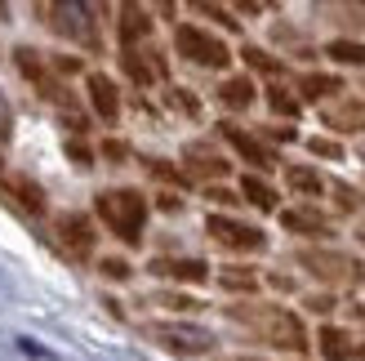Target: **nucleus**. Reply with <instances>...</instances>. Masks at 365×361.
<instances>
[{
  "instance_id": "ddd939ff",
  "label": "nucleus",
  "mask_w": 365,
  "mask_h": 361,
  "mask_svg": "<svg viewBox=\"0 0 365 361\" xmlns=\"http://www.w3.org/2000/svg\"><path fill=\"white\" fill-rule=\"evenodd\" d=\"M281 228L285 232H303V237H330V219H325L321 210H307V205L281 210Z\"/></svg>"
},
{
  "instance_id": "9b49d317",
  "label": "nucleus",
  "mask_w": 365,
  "mask_h": 361,
  "mask_svg": "<svg viewBox=\"0 0 365 361\" xmlns=\"http://www.w3.org/2000/svg\"><path fill=\"white\" fill-rule=\"evenodd\" d=\"M85 94H89V107H94L103 121H116V116H120V89H116L112 76H103V71H89Z\"/></svg>"
},
{
  "instance_id": "e433bc0d",
  "label": "nucleus",
  "mask_w": 365,
  "mask_h": 361,
  "mask_svg": "<svg viewBox=\"0 0 365 361\" xmlns=\"http://www.w3.org/2000/svg\"><path fill=\"white\" fill-rule=\"evenodd\" d=\"M9 130H14V121H9V103H5V94H0V143L9 138Z\"/></svg>"
},
{
  "instance_id": "aec40b11",
  "label": "nucleus",
  "mask_w": 365,
  "mask_h": 361,
  "mask_svg": "<svg viewBox=\"0 0 365 361\" xmlns=\"http://www.w3.org/2000/svg\"><path fill=\"white\" fill-rule=\"evenodd\" d=\"M241 196H245L254 210H277V188L263 183L259 174H245V178H241Z\"/></svg>"
},
{
  "instance_id": "a19ab883",
  "label": "nucleus",
  "mask_w": 365,
  "mask_h": 361,
  "mask_svg": "<svg viewBox=\"0 0 365 361\" xmlns=\"http://www.w3.org/2000/svg\"><path fill=\"white\" fill-rule=\"evenodd\" d=\"M241 361H259V357H241Z\"/></svg>"
},
{
  "instance_id": "72a5a7b5",
  "label": "nucleus",
  "mask_w": 365,
  "mask_h": 361,
  "mask_svg": "<svg viewBox=\"0 0 365 361\" xmlns=\"http://www.w3.org/2000/svg\"><path fill=\"white\" fill-rule=\"evenodd\" d=\"M200 14H210V18H218V23H223V27H241V23H236V18H232L227 9H218V5H200Z\"/></svg>"
},
{
  "instance_id": "393cba45",
  "label": "nucleus",
  "mask_w": 365,
  "mask_h": 361,
  "mask_svg": "<svg viewBox=\"0 0 365 361\" xmlns=\"http://www.w3.org/2000/svg\"><path fill=\"white\" fill-rule=\"evenodd\" d=\"M267 107H272L277 116H299V112H303V103L289 94V89H281V85H272V89H267Z\"/></svg>"
},
{
  "instance_id": "f3484780",
  "label": "nucleus",
  "mask_w": 365,
  "mask_h": 361,
  "mask_svg": "<svg viewBox=\"0 0 365 361\" xmlns=\"http://www.w3.org/2000/svg\"><path fill=\"white\" fill-rule=\"evenodd\" d=\"M317 344H321V357H325V361H352V357H356L352 335L343 330V326H321Z\"/></svg>"
},
{
  "instance_id": "b1692460",
  "label": "nucleus",
  "mask_w": 365,
  "mask_h": 361,
  "mask_svg": "<svg viewBox=\"0 0 365 361\" xmlns=\"http://www.w3.org/2000/svg\"><path fill=\"white\" fill-rule=\"evenodd\" d=\"M120 67H125V76H130L134 85H152V81H156V71L143 63L138 49H125V54H120Z\"/></svg>"
},
{
  "instance_id": "dca6fc26",
  "label": "nucleus",
  "mask_w": 365,
  "mask_h": 361,
  "mask_svg": "<svg viewBox=\"0 0 365 361\" xmlns=\"http://www.w3.org/2000/svg\"><path fill=\"white\" fill-rule=\"evenodd\" d=\"M299 94H303L307 103L334 98V94H343V76H334V71H307V76L299 81Z\"/></svg>"
},
{
  "instance_id": "58836bf2",
  "label": "nucleus",
  "mask_w": 365,
  "mask_h": 361,
  "mask_svg": "<svg viewBox=\"0 0 365 361\" xmlns=\"http://www.w3.org/2000/svg\"><path fill=\"white\" fill-rule=\"evenodd\" d=\"M307 308H312V312H330L334 303H330V295H312V299H307Z\"/></svg>"
},
{
  "instance_id": "20e7f679",
  "label": "nucleus",
  "mask_w": 365,
  "mask_h": 361,
  "mask_svg": "<svg viewBox=\"0 0 365 361\" xmlns=\"http://www.w3.org/2000/svg\"><path fill=\"white\" fill-rule=\"evenodd\" d=\"M174 49H178V59H187L196 67H227L232 63V49L218 41V36H210L205 27H196V23H178L174 27Z\"/></svg>"
},
{
  "instance_id": "f03ea898",
  "label": "nucleus",
  "mask_w": 365,
  "mask_h": 361,
  "mask_svg": "<svg viewBox=\"0 0 365 361\" xmlns=\"http://www.w3.org/2000/svg\"><path fill=\"white\" fill-rule=\"evenodd\" d=\"M98 219L116 232L125 245H138L143 241V223H148V201H143V192L134 188H112V192H98Z\"/></svg>"
},
{
  "instance_id": "39448f33",
  "label": "nucleus",
  "mask_w": 365,
  "mask_h": 361,
  "mask_svg": "<svg viewBox=\"0 0 365 361\" xmlns=\"http://www.w3.org/2000/svg\"><path fill=\"white\" fill-rule=\"evenodd\" d=\"M205 232H210L214 245L232 250V255H259V250L267 245L263 228L241 223V219H232V214H210V219H205Z\"/></svg>"
},
{
  "instance_id": "a878e982",
  "label": "nucleus",
  "mask_w": 365,
  "mask_h": 361,
  "mask_svg": "<svg viewBox=\"0 0 365 361\" xmlns=\"http://www.w3.org/2000/svg\"><path fill=\"white\" fill-rule=\"evenodd\" d=\"M241 59H245L254 71H267V76H277V71H281V63L272 59V54H263L259 45H245V49H241Z\"/></svg>"
},
{
  "instance_id": "c756f323",
  "label": "nucleus",
  "mask_w": 365,
  "mask_h": 361,
  "mask_svg": "<svg viewBox=\"0 0 365 361\" xmlns=\"http://www.w3.org/2000/svg\"><path fill=\"white\" fill-rule=\"evenodd\" d=\"M98 273H103L107 281H130V273H134V268L125 263V259H103V263H98Z\"/></svg>"
},
{
  "instance_id": "bb28decb",
  "label": "nucleus",
  "mask_w": 365,
  "mask_h": 361,
  "mask_svg": "<svg viewBox=\"0 0 365 361\" xmlns=\"http://www.w3.org/2000/svg\"><path fill=\"white\" fill-rule=\"evenodd\" d=\"M307 152H312V156H321V161H343V143L339 138H307Z\"/></svg>"
},
{
  "instance_id": "7ed1b4c3",
  "label": "nucleus",
  "mask_w": 365,
  "mask_h": 361,
  "mask_svg": "<svg viewBox=\"0 0 365 361\" xmlns=\"http://www.w3.org/2000/svg\"><path fill=\"white\" fill-rule=\"evenodd\" d=\"M299 268L312 273L321 285H334V290H352L365 281L361 259H352L348 250H330V245H299Z\"/></svg>"
},
{
  "instance_id": "a211bd4d",
  "label": "nucleus",
  "mask_w": 365,
  "mask_h": 361,
  "mask_svg": "<svg viewBox=\"0 0 365 361\" xmlns=\"http://www.w3.org/2000/svg\"><path fill=\"white\" fill-rule=\"evenodd\" d=\"M325 125H330V130H365V103L343 98L334 107H325Z\"/></svg>"
},
{
  "instance_id": "2f4dec72",
  "label": "nucleus",
  "mask_w": 365,
  "mask_h": 361,
  "mask_svg": "<svg viewBox=\"0 0 365 361\" xmlns=\"http://www.w3.org/2000/svg\"><path fill=\"white\" fill-rule=\"evenodd\" d=\"M67 156L76 161V166H89V161H94V148H89V143H81V138H71V143H67Z\"/></svg>"
},
{
  "instance_id": "6e6552de",
  "label": "nucleus",
  "mask_w": 365,
  "mask_h": 361,
  "mask_svg": "<svg viewBox=\"0 0 365 361\" xmlns=\"http://www.w3.org/2000/svg\"><path fill=\"white\" fill-rule=\"evenodd\" d=\"M53 232H58V241H63V250L71 259H89L94 255V223H89V214H58V223H53Z\"/></svg>"
},
{
  "instance_id": "1a4fd4ad",
  "label": "nucleus",
  "mask_w": 365,
  "mask_h": 361,
  "mask_svg": "<svg viewBox=\"0 0 365 361\" xmlns=\"http://www.w3.org/2000/svg\"><path fill=\"white\" fill-rule=\"evenodd\" d=\"M218 134H223L227 143H232V152L245 161V166H259V170H272L277 166V156H272V148L267 143H259L250 130H241V125H232V121H223L218 125Z\"/></svg>"
},
{
  "instance_id": "c9c22d12",
  "label": "nucleus",
  "mask_w": 365,
  "mask_h": 361,
  "mask_svg": "<svg viewBox=\"0 0 365 361\" xmlns=\"http://www.w3.org/2000/svg\"><path fill=\"white\" fill-rule=\"evenodd\" d=\"M103 156H107V161H125V156H130V148L112 138V143H103Z\"/></svg>"
},
{
  "instance_id": "f8f14e48",
  "label": "nucleus",
  "mask_w": 365,
  "mask_h": 361,
  "mask_svg": "<svg viewBox=\"0 0 365 361\" xmlns=\"http://www.w3.org/2000/svg\"><path fill=\"white\" fill-rule=\"evenodd\" d=\"M152 273L165 281H182V285H200L210 281V268L200 259H152Z\"/></svg>"
},
{
  "instance_id": "f704fd0d",
  "label": "nucleus",
  "mask_w": 365,
  "mask_h": 361,
  "mask_svg": "<svg viewBox=\"0 0 365 361\" xmlns=\"http://www.w3.org/2000/svg\"><path fill=\"white\" fill-rule=\"evenodd\" d=\"M156 205L165 210V214H178V210H182V201H178V192H160V196H156Z\"/></svg>"
},
{
  "instance_id": "ea45409f",
  "label": "nucleus",
  "mask_w": 365,
  "mask_h": 361,
  "mask_svg": "<svg viewBox=\"0 0 365 361\" xmlns=\"http://www.w3.org/2000/svg\"><path fill=\"white\" fill-rule=\"evenodd\" d=\"M58 71H67V76H71V71H81V63L76 59H58Z\"/></svg>"
},
{
  "instance_id": "473e14b6",
  "label": "nucleus",
  "mask_w": 365,
  "mask_h": 361,
  "mask_svg": "<svg viewBox=\"0 0 365 361\" xmlns=\"http://www.w3.org/2000/svg\"><path fill=\"white\" fill-rule=\"evenodd\" d=\"M334 196H339V205H343V210H361V196H356V188H348V183H334Z\"/></svg>"
},
{
  "instance_id": "9d476101",
  "label": "nucleus",
  "mask_w": 365,
  "mask_h": 361,
  "mask_svg": "<svg viewBox=\"0 0 365 361\" xmlns=\"http://www.w3.org/2000/svg\"><path fill=\"white\" fill-rule=\"evenodd\" d=\"M0 192H5L14 205H23L27 214H45V188L27 174H0Z\"/></svg>"
},
{
  "instance_id": "c85d7f7f",
  "label": "nucleus",
  "mask_w": 365,
  "mask_h": 361,
  "mask_svg": "<svg viewBox=\"0 0 365 361\" xmlns=\"http://www.w3.org/2000/svg\"><path fill=\"white\" fill-rule=\"evenodd\" d=\"M156 303H160V308H170V312H196V308H200L196 299H187V295H170V290L156 295Z\"/></svg>"
},
{
  "instance_id": "423d86ee",
  "label": "nucleus",
  "mask_w": 365,
  "mask_h": 361,
  "mask_svg": "<svg viewBox=\"0 0 365 361\" xmlns=\"http://www.w3.org/2000/svg\"><path fill=\"white\" fill-rule=\"evenodd\" d=\"M152 339L160 348L178 352V357H205V352H214V335L205 326H192V321H156Z\"/></svg>"
},
{
  "instance_id": "4468645a",
  "label": "nucleus",
  "mask_w": 365,
  "mask_h": 361,
  "mask_svg": "<svg viewBox=\"0 0 365 361\" xmlns=\"http://www.w3.org/2000/svg\"><path fill=\"white\" fill-rule=\"evenodd\" d=\"M182 156H187V174H192V178H210V183H214V178H223V174L232 170L223 156H214L210 148H200V143H192V148L182 152Z\"/></svg>"
},
{
  "instance_id": "2eb2a0df",
  "label": "nucleus",
  "mask_w": 365,
  "mask_h": 361,
  "mask_svg": "<svg viewBox=\"0 0 365 361\" xmlns=\"http://www.w3.org/2000/svg\"><path fill=\"white\" fill-rule=\"evenodd\" d=\"M148 36H152V14L138 9V5H125L120 9V45L134 49L138 41H148Z\"/></svg>"
},
{
  "instance_id": "f257e3e1",
  "label": "nucleus",
  "mask_w": 365,
  "mask_h": 361,
  "mask_svg": "<svg viewBox=\"0 0 365 361\" xmlns=\"http://www.w3.org/2000/svg\"><path fill=\"white\" fill-rule=\"evenodd\" d=\"M232 321H241V326L250 330H259L263 344L272 348H281V352H303L307 348V330H303V321L289 312V308H259V303H232L227 308Z\"/></svg>"
},
{
  "instance_id": "4c0bfd02",
  "label": "nucleus",
  "mask_w": 365,
  "mask_h": 361,
  "mask_svg": "<svg viewBox=\"0 0 365 361\" xmlns=\"http://www.w3.org/2000/svg\"><path fill=\"white\" fill-rule=\"evenodd\" d=\"M210 201H218V205H236V192H227V188H210Z\"/></svg>"
},
{
  "instance_id": "412c9836",
  "label": "nucleus",
  "mask_w": 365,
  "mask_h": 361,
  "mask_svg": "<svg viewBox=\"0 0 365 361\" xmlns=\"http://www.w3.org/2000/svg\"><path fill=\"white\" fill-rule=\"evenodd\" d=\"M285 183L294 188L299 196H321V188H325V178L312 170V166H285Z\"/></svg>"
},
{
  "instance_id": "cd10ccee",
  "label": "nucleus",
  "mask_w": 365,
  "mask_h": 361,
  "mask_svg": "<svg viewBox=\"0 0 365 361\" xmlns=\"http://www.w3.org/2000/svg\"><path fill=\"white\" fill-rule=\"evenodd\" d=\"M170 107H178L182 116H200V103L192 98V89H170Z\"/></svg>"
},
{
  "instance_id": "5701e85b",
  "label": "nucleus",
  "mask_w": 365,
  "mask_h": 361,
  "mask_svg": "<svg viewBox=\"0 0 365 361\" xmlns=\"http://www.w3.org/2000/svg\"><path fill=\"white\" fill-rule=\"evenodd\" d=\"M325 54H330L334 63H343V67H365V45L361 41H330Z\"/></svg>"
},
{
  "instance_id": "6ab92c4d",
  "label": "nucleus",
  "mask_w": 365,
  "mask_h": 361,
  "mask_svg": "<svg viewBox=\"0 0 365 361\" xmlns=\"http://www.w3.org/2000/svg\"><path fill=\"white\" fill-rule=\"evenodd\" d=\"M218 103H223L227 112H245V107L254 103V81L250 76H227L223 85H218Z\"/></svg>"
},
{
  "instance_id": "79ce46f5",
  "label": "nucleus",
  "mask_w": 365,
  "mask_h": 361,
  "mask_svg": "<svg viewBox=\"0 0 365 361\" xmlns=\"http://www.w3.org/2000/svg\"><path fill=\"white\" fill-rule=\"evenodd\" d=\"M361 357H365V348H361Z\"/></svg>"
},
{
  "instance_id": "0eeeda50",
  "label": "nucleus",
  "mask_w": 365,
  "mask_h": 361,
  "mask_svg": "<svg viewBox=\"0 0 365 361\" xmlns=\"http://www.w3.org/2000/svg\"><path fill=\"white\" fill-rule=\"evenodd\" d=\"M14 63H18V71H23V76L36 85V89H41V94L49 98V103H63V107H76V98H71L67 94V89L58 85V81H53V67L41 59V54H36V49H14Z\"/></svg>"
},
{
  "instance_id": "4be33fe9",
  "label": "nucleus",
  "mask_w": 365,
  "mask_h": 361,
  "mask_svg": "<svg viewBox=\"0 0 365 361\" xmlns=\"http://www.w3.org/2000/svg\"><path fill=\"white\" fill-rule=\"evenodd\" d=\"M218 285H223L227 295H254L259 290V277H254V268H223Z\"/></svg>"
},
{
  "instance_id": "7c9ffc66",
  "label": "nucleus",
  "mask_w": 365,
  "mask_h": 361,
  "mask_svg": "<svg viewBox=\"0 0 365 361\" xmlns=\"http://www.w3.org/2000/svg\"><path fill=\"white\" fill-rule=\"evenodd\" d=\"M148 170H152L156 178H165V183H178V188H182V183H187V174H178V170H170V161H152V166H148Z\"/></svg>"
}]
</instances>
